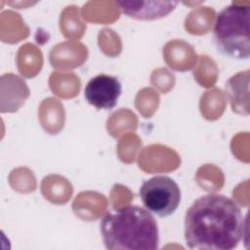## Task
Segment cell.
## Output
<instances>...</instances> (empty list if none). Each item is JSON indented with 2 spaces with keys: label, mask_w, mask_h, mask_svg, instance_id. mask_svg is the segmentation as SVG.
<instances>
[{
  "label": "cell",
  "mask_w": 250,
  "mask_h": 250,
  "mask_svg": "<svg viewBox=\"0 0 250 250\" xmlns=\"http://www.w3.org/2000/svg\"><path fill=\"white\" fill-rule=\"evenodd\" d=\"M244 218L229 197L209 193L198 197L187 210L185 239L188 248L231 250L244 233Z\"/></svg>",
  "instance_id": "obj_1"
},
{
  "label": "cell",
  "mask_w": 250,
  "mask_h": 250,
  "mask_svg": "<svg viewBox=\"0 0 250 250\" xmlns=\"http://www.w3.org/2000/svg\"><path fill=\"white\" fill-rule=\"evenodd\" d=\"M104 244L110 250H155L159 233L154 217L137 205H125L106 212L101 221Z\"/></svg>",
  "instance_id": "obj_2"
},
{
  "label": "cell",
  "mask_w": 250,
  "mask_h": 250,
  "mask_svg": "<svg viewBox=\"0 0 250 250\" xmlns=\"http://www.w3.org/2000/svg\"><path fill=\"white\" fill-rule=\"evenodd\" d=\"M213 40L219 53L230 59L250 57V7L230 4L216 17Z\"/></svg>",
  "instance_id": "obj_3"
},
{
  "label": "cell",
  "mask_w": 250,
  "mask_h": 250,
  "mask_svg": "<svg viewBox=\"0 0 250 250\" xmlns=\"http://www.w3.org/2000/svg\"><path fill=\"white\" fill-rule=\"evenodd\" d=\"M139 192L146 209L159 217L172 215L181 202L180 188L168 176H154L145 181Z\"/></svg>",
  "instance_id": "obj_4"
},
{
  "label": "cell",
  "mask_w": 250,
  "mask_h": 250,
  "mask_svg": "<svg viewBox=\"0 0 250 250\" xmlns=\"http://www.w3.org/2000/svg\"><path fill=\"white\" fill-rule=\"evenodd\" d=\"M121 94L119 80L111 75L99 74L91 78L85 89L86 101L98 109L113 108Z\"/></svg>",
  "instance_id": "obj_5"
},
{
  "label": "cell",
  "mask_w": 250,
  "mask_h": 250,
  "mask_svg": "<svg viewBox=\"0 0 250 250\" xmlns=\"http://www.w3.org/2000/svg\"><path fill=\"white\" fill-rule=\"evenodd\" d=\"M178 2L172 1H117L116 5L126 16L142 21L161 19L169 15Z\"/></svg>",
  "instance_id": "obj_6"
}]
</instances>
